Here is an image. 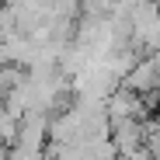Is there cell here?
<instances>
[{"mask_svg":"<svg viewBox=\"0 0 160 160\" xmlns=\"http://www.w3.org/2000/svg\"><path fill=\"white\" fill-rule=\"evenodd\" d=\"M104 115H108V125L112 122H143L146 118V98L129 91V87H115L104 101Z\"/></svg>","mask_w":160,"mask_h":160,"instance_id":"cell-1","label":"cell"},{"mask_svg":"<svg viewBox=\"0 0 160 160\" xmlns=\"http://www.w3.org/2000/svg\"><path fill=\"white\" fill-rule=\"evenodd\" d=\"M4 66H11V56H7V49H4V42H0V70Z\"/></svg>","mask_w":160,"mask_h":160,"instance_id":"cell-2","label":"cell"}]
</instances>
